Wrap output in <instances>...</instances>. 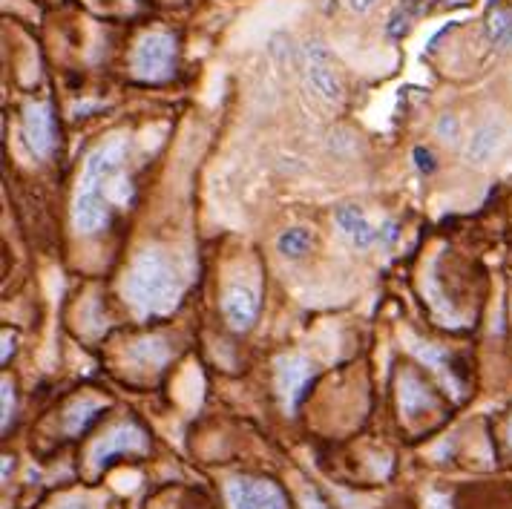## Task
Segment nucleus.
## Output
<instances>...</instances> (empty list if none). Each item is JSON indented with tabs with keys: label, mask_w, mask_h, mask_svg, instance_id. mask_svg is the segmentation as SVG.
Masks as SVG:
<instances>
[{
	"label": "nucleus",
	"mask_w": 512,
	"mask_h": 509,
	"mask_svg": "<svg viewBox=\"0 0 512 509\" xmlns=\"http://www.w3.org/2000/svg\"><path fill=\"white\" fill-rule=\"evenodd\" d=\"M438 136H441L443 141L458 139V118H455V116H441V121H438Z\"/></svg>",
	"instance_id": "20"
},
{
	"label": "nucleus",
	"mask_w": 512,
	"mask_h": 509,
	"mask_svg": "<svg viewBox=\"0 0 512 509\" xmlns=\"http://www.w3.org/2000/svg\"><path fill=\"white\" fill-rule=\"evenodd\" d=\"M501 144V124H484L472 133V139L466 144V159L472 164L489 162V156L498 150Z\"/></svg>",
	"instance_id": "13"
},
{
	"label": "nucleus",
	"mask_w": 512,
	"mask_h": 509,
	"mask_svg": "<svg viewBox=\"0 0 512 509\" xmlns=\"http://www.w3.org/2000/svg\"><path fill=\"white\" fill-rule=\"evenodd\" d=\"M426 509H452V501H449L446 495H438V492H432V495L426 498Z\"/></svg>",
	"instance_id": "24"
},
{
	"label": "nucleus",
	"mask_w": 512,
	"mask_h": 509,
	"mask_svg": "<svg viewBox=\"0 0 512 509\" xmlns=\"http://www.w3.org/2000/svg\"><path fill=\"white\" fill-rule=\"evenodd\" d=\"M133 357H139L144 366H162L164 360H167V348H164L162 340H141L133 348Z\"/></svg>",
	"instance_id": "19"
},
{
	"label": "nucleus",
	"mask_w": 512,
	"mask_h": 509,
	"mask_svg": "<svg viewBox=\"0 0 512 509\" xmlns=\"http://www.w3.org/2000/svg\"><path fill=\"white\" fill-rule=\"evenodd\" d=\"M176 67V41L167 32H150L133 52V72L141 81H167Z\"/></svg>",
	"instance_id": "2"
},
{
	"label": "nucleus",
	"mask_w": 512,
	"mask_h": 509,
	"mask_svg": "<svg viewBox=\"0 0 512 509\" xmlns=\"http://www.w3.org/2000/svg\"><path fill=\"white\" fill-rule=\"evenodd\" d=\"M397 389H400V412L406 417H420L423 412L435 409V397L418 374H403Z\"/></svg>",
	"instance_id": "11"
},
{
	"label": "nucleus",
	"mask_w": 512,
	"mask_h": 509,
	"mask_svg": "<svg viewBox=\"0 0 512 509\" xmlns=\"http://www.w3.org/2000/svg\"><path fill=\"white\" fill-rule=\"evenodd\" d=\"M144 449H147V438H144V432H141L139 426L121 423L107 438L95 443L93 452H90V463H93V469H101L113 455H121V452H144Z\"/></svg>",
	"instance_id": "7"
},
{
	"label": "nucleus",
	"mask_w": 512,
	"mask_h": 509,
	"mask_svg": "<svg viewBox=\"0 0 512 509\" xmlns=\"http://www.w3.org/2000/svg\"><path fill=\"white\" fill-rule=\"evenodd\" d=\"M277 248H280V254L297 259V256H303L311 248V233L305 231V228H291V231H285L277 239Z\"/></svg>",
	"instance_id": "17"
},
{
	"label": "nucleus",
	"mask_w": 512,
	"mask_h": 509,
	"mask_svg": "<svg viewBox=\"0 0 512 509\" xmlns=\"http://www.w3.org/2000/svg\"><path fill=\"white\" fill-rule=\"evenodd\" d=\"M303 509H331L323 501V495L317 492V489H305L303 492Z\"/></svg>",
	"instance_id": "22"
},
{
	"label": "nucleus",
	"mask_w": 512,
	"mask_h": 509,
	"mask_svg": "<svg viewBox=\"0 0 512 509\" xmlns=\"http://www.w3.org/2000/svg\"><path fill=\"white\" fill-rule=\"evenodd\" d=\"M58 509H95L93 504H84V501H72V504H64V507Z\"/></svg>",
	"instance_id": "27"
},
{
	"label": "nucleus",
	"mask_w": 512,
	"mask_h": 509,
	"mask_svg": "<svg viewBox=\"0 0 512 509\" xmlns=\"http://www.w3.org/2000/svg\"><path fill=\"white\" fill-rule=\"evenodd\" d=\"M24 139L35 156H49L55 144L52 116L44 104H26L24 110Z\"/></svg>",
	"instance_id": "9"
},
{
	"label": "nucleus",
	"mask_w": 512,
	"mask_h": 509,
	"mask_svg": "<svg viewBox=\"0 0 512 509\" xmlns=\"http://www.w3.org/2000/svg\"><path fill=\"white\" fill-rule=\"evenodd\" d=\"M101 412V403H95V400H81V403H75L70 409V415L64 420V429L70 432V435H81L90 423H93L95 417Z\"/></svg>",
	"instance_id": "16"
},
{
	"label": "nucleus",
	"mask_w": 512,
	"mask_h": 509,
	"mask_svg": "<svg viewBox=\"0 0 512 509\" xmlns=\"http://www.w3.org/2000/svg\"><path fill=\"white\" fill-rule=\"evenodd\" d=\"M334 219H337V228L343 231V236L349 239L354 248H360V251H366L374 239H377V231H374L372 222L366 219V213H363V210L340 208Z\"/></svg>",
	"instance_id": "12"
},
{
	"label": "nucleus",
	"mask_w": 512,
	"mask_h": 509,
	"mask_svg": "<svg viewBox=\"0 0 512 509\" xmlns=\"http://www.w3.org/2000/svg\"><path fill=\"white\" fill-rule=\"evenodd\" d=\"M374 3H377V0H351V9L363 15V12H369V9H372Z\"/></svg>",
	"instance_id": "26"
},
{
	"label": "nucleus",
	"mask_w": 512,
	"mask_h": 509,
	"mask_svg": "<svg viewBox=\"0 0 512 509\" xmlns=\"http://www.w3.org/2000/svg\"><path fill=\"white\" fill-rule=\"evenodd\" d=\"M377 236H380V239H383L386 245H389V242H395V239H397V225H395V222H386V225H383V231L377 233Z\"/></svg>",
	"instance_id": "25"
},
{
	"label": "nucleus",
	"mask_w": 512,
	"mask_h": 509,
	"mask_svg": "<svg viewBox=\"0 0 512 509\" xmlns=\"http://www.w3.org/2000/svg\"><path fill=\"white\" fill-rule=\"evenodd\" d=\"M510 443H512V420H510Z\"/></svg>",
	"instance_id": "29"
},
{
	"label": "nucleus",
	"mask_w": 512,
	"mask_h": 509,
	"mask_svg": "<svg viewBox=\"0 0 512 509\" xmlns=\"http://www.w3.org/2000/svg\"><path fill=\"white\" fill-rule=\"evenodd\" d=\"M303 75L308 90L317 95L320 101L326 104H337L343 98V84L337 78V72L331 67V58L328 52L320 44H308L305 47V64H303Z\"/></svg>",
	"instance_id": "4"
},
{
	"label": "nucleus",
	"mask_w": 512,
	"mask_h": 509,
	"mask_svg": "<svg viewBox=\"0 0 512 509\" xmlns=\"http://www.w3.org/2000/svg\"><path fill=\"white\" fill-rule=\"evenodd\" d=\"M314 377V366L300 357V354H291V357H280L277 360V389L282 394V403L288 412L297 409V403L303 400L305 389Z\"/></svg>",
	"instance_id": "5"
},
{
	"label": "nucleus",
	"mask_w": 512,
	"mask_h": 509,
	"mask_svg": "<svg viewBox=\"0 0 512 509\" xmlns=\"http://www.w3.org/2000/svg\"><path fill=\"white\" fill-rule=\"evenodd\" d=\"M225 495L231 509H288L280 486L259 478H233L225 486Z\"/></svg>",
	"instance_id": "3"
},
{
	"label": "nucleus",
	"mask_w": 512,
	"mask_h": 509,
	"mask_svg": "<svg viewBox=\"0 0 512 509\" xmlns=\"http://www.w3.org/2000/svg\"><path fill=\"white\" fill-rule=\"evenodd\" d=\"M469 0H443V6H466Z\"/></svg>",
	"instance_id": "28"
},
{
	"label": "nucleus",
	"mask_w": 512,
	"mask_h": 509,
	"mask_svg": "<svg viewBox=\"0 0 512 509\" xmlns=\"http://www.w3.org/2000/svg\"><path fill=\"white\" fill-rule=\"evenodd\" d=\"M124 294L144 317L167 314L182 297V277L162 251H144L127 271Z\"/></svg>",
	"instance_id": "1"
},
{
	"label": "nucleus",
	"mask_w": 512,
	"mask_h": 509,
	"mask_svg": "<svg viewBox=\"0 0 512 509\" xmlns=\"http://www.w3.org/2000/svg\"><path fill=\"white\" fill-rule=\"evenodd\" d=\"M121 164H124V144L121 141H107V144L95 147L93 153L87 156L84 176L81 179L104 187L121 170Z\"/></svg>",
	"instance_id": "10"
},
{
	"label": "nucleus",
	"mask_w": 512,
	"mask_h": 509,
	"mask_svg": "<svg viewBox=\"0 0 512 509\" xmlns=\"http://www.w3.org/2000/svg\"><path fill=\"white\" fill-rule=\"evenodd\" d=\"M415 162H418V170H423V173H432V170H435V159H432V153H429V150H423V147L415 150Z\"/></svg>",
	"instance_id": "23"
},
{
	"label": "nucleus",
	"mask_w": 512,
	"mask_h": 509,
	"mask_svg": "<svg viewBox=\"0 0 512 509\" xmlns=\"http://www.w3.org/2000/svg\"><path fill=\"white\" fill-rule=\"evenodd\" d=\"M423 6H426V0H400V3H397V9L392 12V18H389V35H392V38L406 35V32H409V26H412V21H415L420 12H423Z\"/></svg>",
	"instance_id": "15"
},
{
	"label": "nucleus",
	"mask_w": 512,
	"mask_h": 509,
	"mask_svg": "<svg viewBox=\"0 0 512 509\" xmlns=\"http://www.w3.org/2000/svg\"><path fill=\"white\" fill-rule=\"evenodd\" d=\"M72 222L81 233H98L107 225V202L101 196V185L87 179L78 182L75 205H72Z\"/></svg>",
	"instance_id": "6"
},
{
	"label": "nucleus",
	"mask_w": 512,
	"mask_h": 509,
	"mask_svg": "<svg viewBox=\"0 0 512 509\" xmlns=\"http://www.w3.org/2000/svg\"><path fill=\"white\" fill-rule=\"evenodd\" d=\"M409 343H412V346H409L412 348V354H415V357H420V360H423L429 369L438 371L446 386H452L455 392L461 389V386H458V380H455V371L449 369V357H446L443 351H438L435 346H426V343H420V340H409Z\"/></svg>",
	"instance_id": "14"
},
{
	"label": "nucleus",
	"mask_w": 512,
	"mask_h": 509,
	"mask_svg": "<svg viewBox=\"0 0 512 509\" xmlns=\"http://www.w3.org/2000/svg\"><path fill=\"white\" fill-rule=\"evenodd\" d=\"M222 314L236 331H248L259 314V294L251 285H231L222 297Z\"/></svg>",
	"instance_id": "8"
},
{
	"label": "nucleus",
	"mask_w": 512,
	"mask_h": 509,
	"mask_svg": "<svg viewBox=\"0 0 512 509\" xmlns=\"http://www.w3.org/2000/svg\"><path fill=\"white\" fill-rule=\"evenodd\" d=\"M487 38L492 44H512V9H498L489 18Z\"/></svg>",
	"instance_id": "18"
},
{
	"label": "nucleus",
	"mask_w": 512,
	"mask_h": 509,
	"mask_svg": "<svg viewBox=\"0 0 512 509\" xmlns=\"http://www.w3.org/2000/svg\"><path fill=\"white\" fill-rule=\"evenodd\" d=\"M12 409H15V394H12V386H9V383H3V429H9Z\"/></svg>",
	"instance_id": "21"
}]
</instances>
